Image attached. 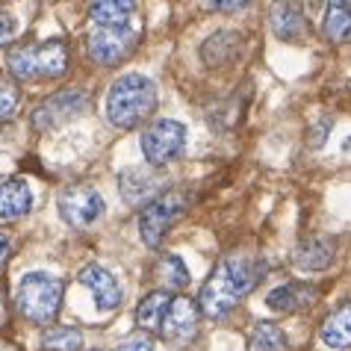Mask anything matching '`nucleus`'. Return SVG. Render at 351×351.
<instances>
[{
  "mask_svg": "<svg viewBox=\"0 0 351 351\" xmlns=\"http://www.w3.org/2000/svg\"><path fill=\"white\" fill-rule=\"evenodd\" d=\"M263 278V266L251 257H224L216 271L210 275V280L201 287L198 295V307L204 316L210 319H224L237 307L239 298H245L251 289L260 284Z\"/></svg>",
  "mask_w": 351,
  "mask_h": 351,
  "instance_id": "f257e3e1",
  "label": "nucleus"
},
{
  "mask_svg": "<svg viewBox=\"0 0 351 351\" xmlns=\"http://www.w3.org/2000/svg\"><path fill=\"white\" fill-rule=\"evenodd\" d=\"M157 110V86L142 74H124L106 95V119L119 130H133Z\"/></svg>",
  "mask_w": 351,
  "mask_h": 351,
  "instance_id": "f03ea898",
  "label": "nucleus"
},
{
  "mask_svg": "<svg viewBox=\"0 0 351 351\" xmlns=\"http://www.w3.org/2000/svg\"><path fill=\"white\" fill-rule=\"evenodd\" d=\"M62 295L65 284L60 278L45 275V271H30L18 287V310H21L24 319L36 322V325H47L60 313Z\"/></svg>",
  "mask_w": 351,
  "mask_h": 351,
  "instance_id": "7ed1b4c3",
  "label": "nucleus"
},
{
  "mask_svg": "<svg viewBox=\"0 0 351 351\" xmlns=\"http://www.w3.org/2000/svg\"><path fill=\"white\" fill-rule=\"evenodd\" d=\"M189 192L186 189H165L160 198L145 204L139 213V237L148 248H160L165 233L174 228V221L183 219V213L189 210Z\"/></svg>",
  "mask_w": 351,
  "mask_h": 351,
  "instance_id": "20e7f679",
  "label": "nucleus"
},
{
  "mask_svg": "<svg viewBox=\"0 0 351 351\" xmlns=\"http://www.w3.org/2000/svg\"><path fill=\"white\" fill-rule=\"evenodd\" d=\"M183 148H186V128L180 121L160 119L142 130V154L151 169H160V165L178 160Z\"/></svg>",
  "mask_w": 351,
  "mask_h": 351,
  "instance_id": "39448f33",
  "label": "nucleus"
},
{
  "mask_svg": "<svg viewBox=\"0 0 351 351\" xmlns=\"http://www.w3.org/2000/svg\"><path fill=\"white\" fill-rule=\"evenodd\" d=\"M56 207H60L62 221L71 224V228H77V230H86V228H92L95 221L104 219V198H101V192H95L92 186L62 189Z\"/></svg>",
  "mask_w": 351,
  "mask_h": 351,
  "instance_id": "423d86ee",
  "label": "nucleus"
},
{
  "mask_svg": "<svg viewBox=\"0 0 351 351\" xmlns=\"http://www.w3.org/2000/svg\"><path fill=\"white\" fill-rule=\"evenodd\" d=\"M198 328H201L198 301H192L186 295H174L169 313H165V319H162L160 337L169 339V343H174V346H186L198 337Z\"/></svg>",
  "mask_w": 351,
  "mask_h": 351,
  "instance_id": "0eeeda50",
  "label": "nucleus"
},
{
  "mask_svg": "<svg viewBox=\"0 0 351 351\" xmlns=\"http://www.w3.org/2000/svg\"><path fill=\"white\" fill-rule=\"evenodd\" d=\"M89 104V97L80 89H65V92H56L51 95L47 101H42L33 112V128L36 130H53L60 124L71 121L74 115H80Z\"/></svg>",
  "mask_w": 351,
  "mask_h": 351,
  "instance_id": "6e6552de",
  "label": "nucleus"
},
{
  "mask_svg": "<svg viewBox=\"0 0 351 351\" xmlns=\"http://www.w3.org/2000/svg\"><path fill=\"white\" fill-rule=\"evenodd\" d=\"M86 47H89V56L97 65H119L133 53L136 33L128 27H101L89 36Z\"/></svg>",
  "mask_w": 351,
  "mask_h": 351,
  "instance_id": "1a4fd4ad",
  "label": "nucleus"
},
{
  "mask_svg": "<svg viewBox=\"0 0 351 351\" xmlns=\"http://www.w3.org/2000/svg\"><path fill=\"white\" fill-rule=\"evenodd\" d=\"M119 189L128 204H151L165 192V183L157 174V169H124L119 174Z\"/></svg>",
  "mask_w": 351,
  "mask_h": 351,
  "instance_id": "9d476101",
  "label": "nucleus"
},
{
  "mask_svg": "<svg viewBox=\"0 0 351 351\" xmlns=\"http://www.w3.org/2000/svg\"><path fill=\"white\" fill-rule=\"evenodd\" d=\"M80 284L95 295V304L101 310H115L121 304V284L104 266H86L80 271Z\"/></svg>",
  "mask_w": 351,
  "mask_h": 351,
  "instance_id": "9b49d317",
  "label": "nucleus"
},
{
  "mask_svg": "<svg viewBox=\"0 0 351 351\" xmlns=\"http://www.w3.org/2000/svg\"><path fill=\"white\" fill-rule=\"evenodd\" d=\"M316 301H319V289L313 284H284L266 295V304L275 313H298V310L313 307Z\"/></svg>",
  "mask_w": 351,
  "mask_h": 351,
  "instance_id": "f8f14e48",
  "label": "nucleus"
},
{
  "mask_svg": "<svg viewBox=\"0 0 351 351\" xmlns=\"http://www.w3.org/2000/svg\"><path fill=\"white\" fill-rule=\"evenodd\" d=\"M30 204H33V192L27 186V180L12 178L0 183V219L3 221L21 219L24 213H30Z\"/></svg>",
  "mask_w": 351,
  "mask_h": 351,
  "instance_id": "ddd939ff",
  "label": "nucleus"
},
{
  "mask_svg": "<svg viewBox=\"0 0 351 351\" xmlns=\"http://www.w3.org/2000/svg\"><path fill=\"white\" fill-rule=\"evenodd\" d=\"M334 257V239L328 237H310L295 248V263L304 271H325Z\"/></svg>",
  "mask_w": 351,
  "mask_h": 351,
  "instance_id": "4468645a",
  "label": "nucleus"
},
{
  "mask_svg": "<svg viewBox=\"0 0 351 351\" xmlns=\"http://www.w3.org/2000/svg\"><path fill=\"white\" fill-rule=\"evenodd\" d=\"M322 343L334 351H346L351 346V301L337 307L325 322H322Z\"/></svg>",
  "mask_w": 351,
  "mask_h": 351,
  "instance_id": "2eb2a0df",
  "label": "nucleus"
},
{
  "mask_svg": "<svg viewBox=\"0 0 351 351\" xmlns=\"http://www.w3.org/2000/svg\"><path fill=\"white\" fill-rule=\"evenodd\" d=\"M271 30L280 42H298L304 33V18H301V6L298 3H278L271 6Z\"/></svg>",
  "mask_w": 351,
  "mask_h": 351,
  "instance_id": "dca6fc26",
  "label": "nucleus"
},
{
  "mask_svg": "<svg viewBox=\"0 0 351 351\" xmlns=\"http://www.w3.org/2000/svg\"><path fill=\"white\" fill-rule=\"evenodd\" d=\"M237 51H239V33L219 30L201 45V60L210 68H219V65H228L237 56Z\"/></svg>",
  "mask_w": 351,
  "mask_h": 351,
  "instance_id": "f3484780",
  "label": "nucleus"
},
{
  "mask_svg": "<svg viewBox=\"0 0 351 351\" xmlns=\"http://www.w3.org/2000/svg\"><path fill=\"white\" fill-rule=\"evenodd\" d=\"M171 307V292L169 289H154L145 295V301L139 304V310H136V322H139L142 330H157L162 328V319L165 313H169Z\"/></svg>",
  "mask_w": 351,
  "mask_h": 351,
  "instance_id": "a211bd4d",
  "label": "nucleus"
},
{
  "mask_svg": "<svg viewBox=\"0 0 351 351\" xmlns=\"http://www.w3.org/2000/svg\"><path fill=\"white\" fill-rule=\"evenodd\" d=\"M322 30H325V36L337 45L351 42V6L348 3H330L325 9V18H322Z\"/></svg>",
  "mask_w": 351,
  "mask_h": 351,
  "instance_id": "6ab92c4d",
  "label": "nucleus"
},
{
  "mask_svg": "<svg viewBox=\"0 0 351 351\" xmlns=\"http://www.w3.org/2000/svg\"><path fill=\"white\" fill-rule=\"evenodd\" d=\"M133 9L136 3H130V0H101V3H95L89 9V15L101 27H128Z\"/></svg>",
  "mask_w": 351,
  "mask_h": 351,
  "instance_id": "aec40b11",
  "label": "nucleus"
},
{
  "mask_svg": "<svg viewBox=\"0 0 351 351\" xmlns=\"http://www.w3.org/2000/svg\"><path fill=\"white\" fill-rule=\"evenodd\" d=\"M287 348L289 339L284 328L275 325V322H257L248 337V351H287Z\"/></svg>",
  "mask_w": 351,
  "mask_h": 351,
  "instance_id": "412c9836",
  "label": "nucleus"
},
{
  "mask_svg": "<svg viewBox=\"0 0 351 351\" xmlns=\"http://www.w3.org/2000/svg\"><path fill=\"white\" fill-rule=\"evenodd\" d=\"M36 60H38V77H60L68 68V47L65 42L36 45Z\"/></svg>",
  "mask_w": 351,
  "mask_h": 351,
  "instance_id": "4be33fe9",
  "label": "nucleus"
},
{
  "mask_svg": "<svg viewBox=\"0 0 351 351\" xmlns=\"http://www.w3.org/2000/svg\"><path fill=\"white\" fill-rule=\"evenodd\" d=\"M45 351H80L83 348V334L77 328H51L42 337Z\"/></svg>",
  "mask_w": 351,
  "mask_h": 351,
  "instance_id": "5701e85b",
  "label": "nucleus"
},
{
  "mask_svg": "<svg viewBox=\"0 0 351 351\" xmlns=\"http://www.w3.org/2000/svg\"><path fill=\"white\" fill-rule=\"evenodd\" d=\"M157 275L162 278L165 289H180V287L189 284V269H186V263H183L180 257H174V254H165V257L160 260Z\"/></svg>",
  "mask_w": 351,
  "mask_h": 351,
  "instance_id": "b1692460",
  "label": "nucleus"
},
{
  "mask_svg": "<svg viewBox=\"0 0 351 351\" xmlns=\"http://www.w3.org/2000/svg\"><path fill=\"white\" fill-rule=\"evenodd\" d=\"M18 101H21V95H18L15 83L0 80V121L12 119V115L18 112Z\"/></svg>",
  "mask_w": 351,
  "mask_h": 351,
  "instance_id": "393cba45",
  "label": "nucleus"
},
{
  "mask_svg": "<svg viewBox=\"0 0 351 351\" xmlns=\"http://www.w3.org/2000/svg\"><path fill=\"white\" fill-rule=\"evenodd\" d=\"M119 351H154V343L148 337H130V339H124V343L119 346Z\"/></svg>",
  "mask_w": 351,
  "mask_h": 351,
  "instance_id": "a878e982",
  "label": "nucleus"
},
{
  "mask_svg": "<svg viewBox=\"0 0 351 351\" xmlns=\"http://www.w3.org/2000/svg\"><path fill=\"white\" fill-rule=\"evenodd\" d=\"M12 36H15V21H12V15L0 12V47L12 42Z\"/></svg>",
  "mask_w": 351,
  "mask_h": 351,
  "instance_id": "bb28decb",
  "label": "nucleus"
},
{
  "mask_svg": "<svg viewBox=\"0 0 351 351\" xmlns=\"http://www.w3.org/2000/svg\"><path fill=\"white\" fill-rule=\"evenodd\" d=\"M245 0H237V3H207V9H216V12H237V9H245Z\"/></svg>",
  "mask_w": 351,
  "mask_h": 351,
  "instance_id": "cd10ccee",
  "label": "nucleus"
},
{
  "mask_svg": "<svg viewBox=\"0 0 351 351\" xmlns=\"http://www.w3.org/2000/svg\"><path fill=\"white\" fill-rule=\"evenodd\" d=\"M6 257H9V239H6V237H0V266L6 263Z\"/></svg>",
  "mask_w": 351,
  "mask_h": 351,
  "instance_id": "c85d7f7f",
  "label": "nucleus"
}]
</instances>
